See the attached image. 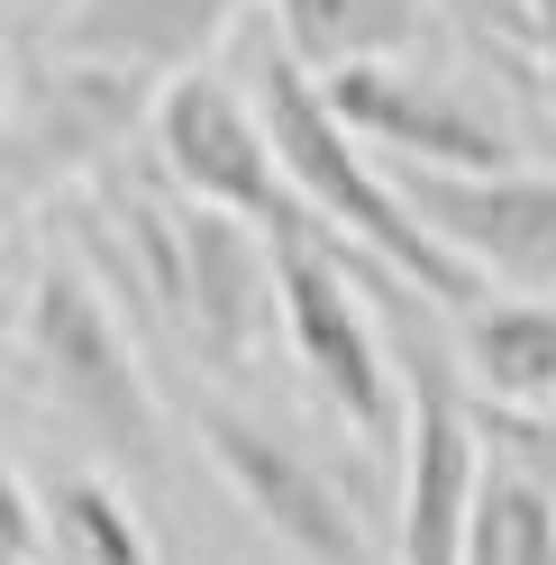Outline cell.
Segmentation results:
<instances>
[{"instance_id": "cell-1", "label": "cell", "mask_w": 556, "mask_h": 565, "mask_svg": "<svg viewBox=\"0 0 556 565\" xmlns=\"http://www.w3.org/2000/svg\"><path fill=\"white\" fill-rule=\"evenodd\" d=\"M247 100H256V119H265V147H274V164H284V183L301 192V210H310L338 246L374 256L384 274H402L420 301L457 310V320H466L474 301H493V282H483L447 237H429L420 210H410L384 173L365 164V147L338 128V110L320 100V74H301L274 38L247 55Z\"/></svg>"}, {"instance_id": "cell-2", "label": "cell", "mask_w": 556, "mask_h": 565, "mask_svg": "<svg viewBox=\"0 0 556 565\" xmlns=\"http://www.w3.org/2000/svg\"><path fill=\"white\" fill-rule=\"evenodd\" d=\"M19 356L38 374V393L74 419V429L110 456V466H156L164 456V411L137 374L128 338L100 301V282L74 265H38L28 282V310H19Z\"/></svg>"}, {"instance_id": "cell-3", "label": "cell", "mask_w": 556, "mask_h": 565, "mask_svg": "<svg viewBox=\"0 0 556 565\" xmlns=\"http://www.w3.org/2000/svg\"><path fill=\"white\" fill-rule=\"evenodd\" d=\"M265 256H274V320H284L301 374L320 383V402L365 447H402V374L384 356V329L356 301V265H346L356 246L292 228V237H265Z\"/></svg>"}, {"instance_id": "cell-4", "label": "cell", "mask_w": 556, "mask_h": 565, "mask_svg": "<svg viewBox=\"0 0 556 565\" xmlns=\"http://www.w3.org/2000/svg\"><path fill=\"white\" fill-rule=\"evenodd\" d=\"M147 137H156V164L201 210H228V220H247L265 237H292V228L329 237L301 210V192L284 183V164H274V147H265V119H256V100L237 83L201 74V64H192V74H164L156 110H147Z\"/></svg>"}, {"instance_id": "cell-5", "label": "cell", "mask_w": 556, "mask_h": 565, "mask_svg": "<svg viewBox=\"0 0 556 565\" xmlns=\"http://www.w3.org/2000/svg\"><path fill=\"white\" fill-rule=\"evenodd\" d=\"M384 356L402 365V565H457L466 502H474V475H483L466 374L447 365L410 320H393Z\"/></svg>"}, {"instance_id": "cell-6", "label": "cell", "mask_w": 556, "mask_h": 565, "mask_svg": "<svg viewBox=\"0 0 556 565\" xmlns=\"http://www.w3.org/2000/svg\"><path fill=\"white\" fill-rule=\"evenodd\" d=\"M192 429H201V456L220 466V483L247 502V520H265V539H284L301 565H374L365 520L346 511V492L292 438H274L265 419L228 411V402H201Z\"/></svg>"}, {"instance_id": "cell-7", "label": "cell", "mask_w": 556, "mask_h": 565, "mask_svg": "<svg viewBox=\"0 0 556 565\" xmlns=\"http://www.w3.org/2000/svg\"><path fill=\"white\" fill-rule=\"evenodd\" d=\"M393 192L483 282L556 292V173H520V164H502V173H429V164H402Z\"/></svg>"}, {"instance_id": "cell-8", "label": "cell", "mask_w": 556, "mask_h": 565, "mask_svg": "<svg viewBox=\"0 0 556 565\" xmlns=\"http://www.w3.org/2000/svg\"><path fill=\"white\" fill-rule=\"evenodd\" d=\"M320 100L338 110L346 137H374V147H393L402 164H429V173H502L511 164V137L457 100L447 83L429 74H402V64H338L320 74Z\"/></svg>"}, {"instance_id": "cell-9", "label": "cell", "mask_w": 556, "mask_h": 565, "mask_svg": "<svg viewBox=\"0 0 556 565\" xmlns=\"http://www.w3.org/2000/svg\"><path fill=\"white\" fill-rule=\"evenodd\" d=\"M164 310L192 329V347L211 365H247L256 329L274 310V256L265 228L228 220V210H173V274H164Z\"/></svg>"}, {"instance_id": "cell-10", "label": "cell", "mask_w": 556, "mask_h": 565, "mask_svg": "<svg viewBox=\"0 0 556 565\" xmlns=\"http://www.w3.org/2000/svg\"><path fill=\"white\" fill-rule=\"evenodd\" d=\"M137 92H147L137 74L92 64V55H64V64H46V74H28L19 110H0L10 156H19V183L38 192L46 173H83L92 156H110L137 128Z\"/></svg>"}, {"instance_id": "cell-11", "label": "cell", "mask_w": 556, "mask_h": 565, "mask_svg": "<svg viewBox=\"0 0 556 565\" xmlns=\"http://www.w3.org/2000/svg\"><path fill=\"white\" fill-rule=\"evenodd\" d=\"M237 10H256V0H64L55 46L119 64L137 83H164V74H192L237 28Z\"/></svg>"}, {"instance_id": "cell-12", "label": "cell", "mask_w": 556, "mask_h": 565, "mask_svg": "<svg viewBox=\"0 0 556 565\" xmlns=\"http://www.w3.org/2000/svg\"><path fill=\"white\" fill-rule=\"evenodd\" d=\"M466 383L502 411H556V301H474Z\"/></svg>"}, {"instance_id": "cell-13", "label": "cell", "mask_w": 556, "mask_h": 565, "mask_svg": "<svg viewBox=\"0 0 556 565\" xmlns=\"http://www.w3.org/2000/svg\"><path fill=\"white\" fill-rule=\"evenodd\" d=\"M420 38L410 0H274V46L301 74H338V64H384Z\"/></svg>"}, {"instance_id": "cell-14", "label": "cell", "mask_w": 556, "mask_h": 565, "mask_svg": "<svg viewBox=\"0 0 556 565\" xmlns=\"http://www.w3.org/2000/svg\"><path fill=\"white\" fill-rule=\"evenodd\" d=\"M457 565H556V492L538 475H520L511 456H493L474 475Z\"/></svg>"}, {"instance_id": "cell-15", "label": "cell", "mask_w": 556, "mask_h": 565, "mask_svg": "<svg viewBox=\"0 0 556 565\" xmlns=\"http://www.w3.org/2000/svg\"><path fill=\"white\" fill-rule=\"evenodd\" d=\"M55 529H64V547H74L83 565H156V547H147V529H137V511H128L100 475L55 483Z\"/></svg>"}, {"instance_id": "cell-16", "label": "cell", "mask_w": 556, "mask_h": 565, "mask_svg": "<svg viewBox=\"0 0 556 565\" xmlns=\"http://www.w3.org/2000/svg\"><path fill=\"white\" fill-rule=\"evenodd\" d=\"M466 411H474V438L483 447L511 456L520 475H538L556 492V411H502V402H474V393H466Z\"/></svg>"}, {"instance_id": "cell-17", "label": "cell", "mask_w": 556, "mask_h": 565, "mask_svg": "<svg viewBox=\"0 0 556 565\" xmlns=\"http://www.w3.org/2000/svg\"><path fill=\"white\" fill-rule=\"evenodd\" d=\"M0 565H46V511L28 502L10 456H0Z\"/></svg>"}, {"instance_id": "cell-18", "label": "cell", "mask_w": 556, "mask_h": 565, "mask_svg": "<svg viewBox=\"0 0 556 565\" xmlns=\"http://www.w3.org/2000/svg\"><path fill=\"white\" fill-rule=\"evenodd\" d=\"M28 183H19V156H10V128H0V201H19Z\"/></svg>"}, {"instance_id": "cell-19", "label": "cell", "mask_w": 556, "mask_h": 565, "mask_svg": "<svg viewBox=\"0 0 556 565\" xmlns=\"http://www.w3.org/2000/svg\"><path fill=\"white\" fill-rule=\"evenodd\" d=\"M530 19H538V46H547V64H556V0H538Z\"/></svg>"}]
</instances>
